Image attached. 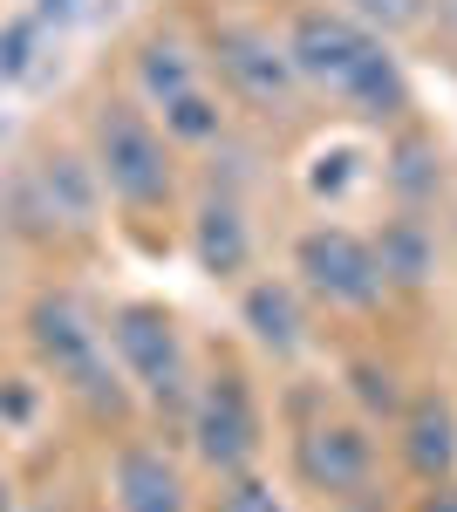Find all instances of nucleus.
<instances>
[{
    "label": "nucleus",
    "instance_id": "obj_1",
    "mask_svg": "<svg viewBox=\"0 0 457 512\" xmlns=\"http://www.w3.org/2000/svg\"><path fill=\"white\" fill-rule=\"evenodd\" d=\"M287 62L294 76L328 89L335 103L362 110V117H403L410 110V82L396 69V55L382 48V35L369 21H348V14H328V7H301L294 28H287Z\"/></svg>",
    "mask_w": 457,
    "mask_h": 512
},
{
    "label": "nucleus",
    "instance_id": "obj_2",
    "mask_svg": "<svg viewBox=\"0 0 457 512\" xmlns=\"http://www.w3.org/2000/svg\"><path fill=\"white\" fill-rule=\"evenodd\" d=\"M28 342H35L41 369L69 396H82L103 417H123V376L110 369V342H103V328L89 321V308L76 294H41L28 308Z\"/></svg>",
    "mask_w": 457,
    "mask_h": 512
},
{
    "label": "nucleus",
    "instance_id": "obj_3",
    "mask_svg": "<svg viewBox=\"0 0 457 512\" xmlns=\"http://www.w3.org/2000/svg\"><path fill=\"white\" fill-rule=\"evenodd\" d=\"M89 158H96V178L116 205L130 212H157L171 205V151H164V130H157L137 103L123 96H103L96 103V123H89Z\"/></svg>",
    "mask_w": 457,
    "mask_h": 512
},
{
    "label": "nucleus",
    "instance_id": "obj_4",
    "mask_svg": "<svg viewBox=\"0 0 457 512\" xmlns=\"http://www.w3.org/2000/svg\"><path fill=\"white\" fill-rule=\"evenodd\" d=\"M110 349L123 362V383H137L157 410H191V349L171 308L157 301H123L110 315Z\"/></svg>",
    "mask_w": 457,
    "mask_h": 512
},
{
    "label": "nucleus",
    "instance_id": "obj_5",
    "mask_svg": "<svg viewBox=\"0 0 457 512\" xmlns=\"http://www.w3.org/2000/svg\"><path fill=\"white\" fill-rule=\"evenodd\" d=\"M191 451L212 465V472H246L253 451H260V410L239 369L205 376V390H191Z\"/></svg>",
    "mask_w": 457,
    "mask_h": 512
},
{
    "label": "nucleus",
    "instance_id": "obj_6",
    "mask_svg": "<svg viewBox=\"0 0 457 512\" xmlns=\"http://www.w3.org/2000/svg\"><path fill=\"white\" fill-rule=\"evenodd\" d=\"M294 274L328 308H376V294H382L376 246L355 239L348 226H314V233L294 239Z\"/></svg>",
    "mask_w": 457,
    "mask_h": 512
},
{
    "label": "nucleus",
    "instance_id": "obj_7",
    "mask_svg": "<svg viewBox=\"0 0 457 512\" xmlns=\"http://www.w3.org/2000/svg\"><path fill=\"white\" fill-rule=\"evenodd\" d=\"M21 205L35 212L41 226H69V233H89L96 226V205H103V178H96V158L82 151H41L28 185H21Z\"/></svg>",
    "mask_w": 457,
    "mask_h": 512
},
{
    "label": "nucleus",
    "instance_id": "obj_8",
    "mask_svg": "<svg viewBox=\"0 0 457 512\" xmlns=\"http://www.w3.org/2000/svg\"><path fill=\"white\" fill-rule=\"evenodd\" d=\"M294 472L314 485V492H362L369 472H376V444L362 424H307L294 437Z\"/></svg>",
    "mask_w": 457,
    "mask_h": 512
},
{
    "label": "nucleus",
    "instance_id": "obj_9",
    "mask_svg": "<svg viewBox=\"0 0 457 512\" xmlns=\"http://www.w3.org/2000/svg\"><path fill=\"white\" fill-rule=\"evenodd\" d=\"M212 55H219L226 82L246 96V103H287L294 82H301V76H294V62H287V41L260 35V28H219Z\"/></svg>",
    "mask_w": 457,
    "mask_h": 512
},
{
    "label": "nucleus",
    "instance_id": "obj_10",
    "mask_svg": "<svg viewBox=\"0 0 457 512\" xmlns=\"http://www.w3.org/2000/svg\"><path fill=\"white\" fill-rule=\"evenodd\" d=\"M110 499L116 512H191V485L157 444H123L110 458Z\"/></svg>",
    "mask_w": 457,
    "mask_h": 512
},
{
    "label": "nucleus",
    "instance_id": "obj_11",
    "mask_svg": "<svg viewBox=\"0 0 457 512\" xmlns=\"http://www.w3.org/2000/svg\"><path fill=\"white\" fill-rule=\"evenodd\" d=\"M191 253H198V267L212 280H232L246 274V260H253V233H246V219H239V205L232 198H205L198 205V219H191Z\"/></svg>",
    "mask_w": 457,
    "mask_h": 512
},
{
    "label": "nucleus",
    "instance_id": "obj_12",
    "mask_svg": "<svg viewBox=\"0 0 457 512\" xmlns=\"http://www.w3.org/2000/svg\"><path fill=\"white\" fill-rule=\"evenodd\" d=\"M403 458H410V472L430 478V485H444L457 472V410L444 396H423L417 410L403 417Z\"/></svg>",
    "mask_w": 457,
    "mask_h": 512
},
{
    "label": "nucleus",
    "instance_id": "obj_13",
    "mask_svg": "<svg viewBox=\"0 0 457 512\" xmlns=\"http://www.w3.org/2000/svg\"><path fill=\"white\" fill-rule=\"evenodd\" d=\"M239 315L253 328V342L273 355H294L301 349V301H294V287H280V280H253L246 287V301H239Z\"/></svg>",
    "mask_w": 457,
    "mask_h": 512
},
{
    "label": "nucleus",
    "instance_id": "obj_14",
    "mask_svg": "<svg viewBox=\"0 0 457 512\" xmlns=\"http://www.w3.org/2000/svg\"><path fill=\"white\" fill-rule=\"evenodd\" d=\"M137 82H144V96H151V103H171L178 89L198 82L191 48H185V41H171V35H151L144 48H137Z\"/></svg>",
    "mask_w": 457,
    "mask_h": 512
},
{
    "label": "nucleus",
    "instance_id": "obj_15",
    "mask_svg": "<svg viewBox=\"0 0 457 512\" xmlns=\"http://www.w3.org/2000/svg\"><path fill=\"white\" fill-rule=\"evenodd\" d=\"M376 267L382 280H396V287H417L430 274V239H423L417 219H396V226H382L376 239Z\"/></svg>",
    "mask_w": 457,
    "mask_h": 512
},
{
    "label": "nucleus",
    "instance_id": "obj_16",
    "mask_svg": "<svg viewBox=\"0 0 457 512\" xmlns=\"http://www.w3.org/2000/svg\"><path fill=\"white\" fill-rule=\"evenodd\" d=\"M164 110V130L178 137V144H212V137H226V110L191 82V89H178L171 103H157Z\"/></svg>",
    "mask_w": 457,
    "mask_h": 512
},
{
    "label": "nucleus",
    "instance_id": "obj_17",
    "mask_svg": "<svg viewBox=\"0 0 457 512\" xmlns=\"http://www.w3.org/2000/svg\"><path fill=\"white\" fill-rule=\"evenodd\" d=\"M41 410V390L28 376H0V424H14V431H28Z\"/></svg>",
    "mask_w": 457,
    "mask_h": 512
},
{
    "label": "nucleus",
    "instance_id": "obj_18",
    "mask_svg": "<svg viewBox=\"0 0 457 512\" xmlns=\"http://www.w3.org/2000/svg\"><path fill=\"white\" fill-rule=\"evenodd\" d=\"M355 14H362L376 35H389V28H417V21H423V0H355Z\"/></svg>",
    "mask_w": 457,
    "mask_h": 512
},
{
    "label": "nucleus",
    "instance_id": "obj_19",
    "mask_svg": "<svg viewBox=\"0 0 457 512\" xmlns=\"http://www.w3.org/2000/svg\"><path fill=\"white\" fill-rule=\"evenodd\" d=\"M226 512H294L287 506V499H280V492H273L267 478H232V492H226Z\"/></svg>",
    "mask_w": 457,
    "mask_h": 512
},
{
    "label": "nucleus",
    "instance_id": "obj_20",
    "mask_svg": "<svg viewBox=\"0 0 457 512\" xmlns=\"http://www.w3.org/2000/svg\"><path fill=\"white\" fill-rule=\"evenodd\" d=\"M355 383H362V403H369V410H396V376H389V369L362 362V369H355Z\"/></svg>",
    "mask_w": 457,
    "mask_h": 512
},
{
    "label": "nucleus",
    "instance_id": "obj_21",
    "mask_svg": "<svg viewBox=\"0 0 457 512\" xmlns=\"http://www.w3.org/2000/svg\"><path fill=\"white\" fill-rule=\"evenodd\" d=\"M307 185H314V192H342V185H348V151H335V158H314Z\"/></svg>",
    "mask_w": 457,
    "mask_h": 512
},
{
    "label": "nucleus",
    "instance_id": "obj_22",
    "mask_svg": "<svg viewBox=\"0 0 457 512\" xmlns=\"http://www.w3.org/2000/svg\"><path fill=\"white\" fill-rule=\"evenodd\" d=\"M423 512H457V485H451V478H444V485L423 499Z\"/></svg>",
    "mask_w": 457,
    "mask_h": 512
},
{
    "label": "nucleus",
    "instance_id": "obj_23",
    "mask_svg": "<svg viewBox=\"0 0 457 512\" xmlns=\"http://www.w3.org/2000/svg\"><path fill=\"white\" fill-rule=\"evenodd\" d=\"M0 512H14V492H7V472H0Z\"/></svg>",
    "mask_w": 457,
    "mask_h": 512
},
{
    "label": "nucleus",
    "instance_id": "obj_24",
    "mask_svg": "<svg viewBox=\"0 0 457 512\" xmlns=\"http://www.w3.org/2000/svg\"><path fill=\"white\" fill-rule=\"evenodd\" d=\"M48 7H69V0H48Z\"/></svg>",
    "mask_w": 457,
    "mask_h": 512
}]
</instances>
